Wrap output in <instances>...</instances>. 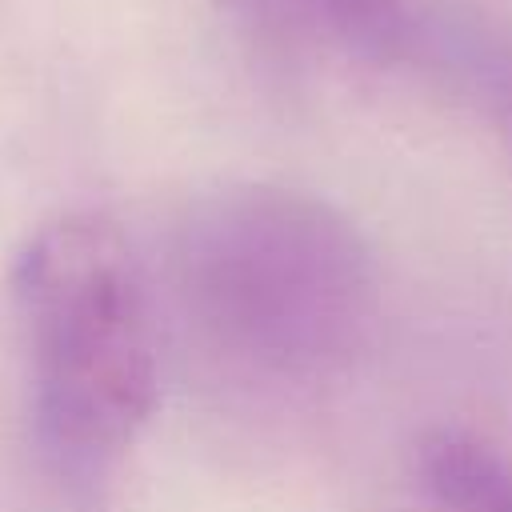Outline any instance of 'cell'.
Returning <instances> with one entry per match:
<instances>
[{"mask_svg": "<svg viewBox=\"0 0 512 512\" xmlns=\"http://www.w3.org/2000/svg\"><path fill=\"white\" fill-rule=\"evenodd\" d=\"M440 56V64L464 84V92L500 124L512 140V40L480 28H444L432 44H416Z\"/></svg>", "mask_w": 512, "mask_h": 512, "instance_id": "5", "label": "cell"}, {"mask_svg": "<svg viewBox=\"0 0 512 512\" xmlns=\"http://www.w3.org/2000/svg\"><path fill=\"white\" fill-rule=\"evenodd\" d=\"M416 468L448 512H512V464L472 432H428L416 448Z\"/></svg>", "mask_w": 512, "mask_h": 512, "instance_id": "4", "label": "cell"}, {"mask_svg": "<svg viewBox=\"0 0 512 512\" xmlns=\"http://www.w3.org/2000/svg\"><path fill=\"white\" fill-rule=\"evenodd\" d=\"M260 32L340 48L360 60H396L416 44V24L404 0H228Z\"/></svg>", "mask_w": 512, "mask_h": 512, "instance_id": "3", "label": "cell"}, {"mask_svg": "<svg viewBox=\"0 0 512 512\" xmlns=\"http://www.w3.org/2000/svg\"><path fill=\"white\" fill-rule=\"evenodd\" d=\"M44 452L92 476L136 444L156 412L160 360L148 288L124 228L100 212L44 220L12 264Z\"/></svg>", "mask_w": 512, "mask_h": 512, "instance_id": "2", "label": "cell"}, {"mask_svg": "<svg viewBox=\"0 0 512 512\" xmlns=\"http://www.w3.org/2000/svg\"><path fill=\"white\" fill-rule=\"evenodd\" d=\"M176 288L192 320L272 376H328L368 340L380 276L352 216L288 184H224L176 224Z\"/></svg>", "mask_w": 512, "mask_h": 512, "instance_id": "1", "label": "cell"}]
</instances>
